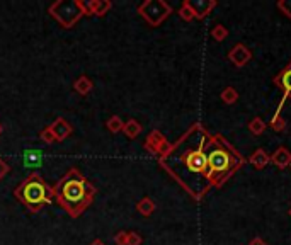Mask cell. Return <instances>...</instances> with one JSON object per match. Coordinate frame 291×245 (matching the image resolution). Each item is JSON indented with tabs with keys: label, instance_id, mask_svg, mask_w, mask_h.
<instances>
[{
	"label": "cell",
	"instance_id": "6da1fadb",
	"mask_svg": "<svg viewBox=\"0 0 291 245\" xmlns=\"http://www.w3.org/2000/svg\"><path fill=\"white\" fill-rule=\"evenodd\" d=\"M206 133L203 128H192L176 146H171L167 155L162 157V165L167 167L176 179L191 189V177H204L209 182L208 160L204 153Z\"/></svg>",
	"mask_w": 291,
	"mask_h": 245
},
{
	"label": "cell",
	"instance_id": "7a4b0ae2",
	"mask_svg": "<svg viewBox=\"0 0 291 245\" xmlns=\"http://www.w3.org/2000/svg\"><path fill=\"white\" fill-rule=\"evenodd\" d=\"M95 187L77 170L70 168L61 177V181L55 187V201L70 214L71 218H77L89 208L92 199L95 196Z\"/></svg>",
	"mask_w": 291,
	"mask_h": 245
},
{
	"label": "cell",
	"instance_id": "3957f363",
	"mask_svg": "<svg viewBox=\"0 0 291 245\" xmlns=\"http://www.w3.org/2000/svg\"><path fill=\"white\" fill-rule=\"evenodd\" d=\"M15 198L24 204L31 211H39L44 204L53 203L55 189H51L48 184L43 181L39 174H31L26 181L14 191Z\"/></svg>",
	"mask_w": 291,
	"mask_h": 245
},
{
	"label": "cell",
	"instance_id": "277c9868",
	"mask_svg": "<svg viewBox=\"0 0 291 245\" xmlns=\"http://www.w3.org/2000/svg\"><path fill=\"white\" fill-rule=\"evenodd\" d=\"M208 160V170H209V182L222 184L225 179V174L230 172L233 163V153L230 150H225V146L220 143V140H211L209 146L204 150Z\"/></svg>",
	"mask_w": 291,
	"mask_h": 245
},
{
	"label": "cell",
	"instance_id": "5b68a950",
	"mask_svg": "<svg viewBox=\"0 0 291 245\" xmlns=\"http://www.w3.org/2000/svg\"><path fill=\"white\" fill-rule=\"evenodd\" d=\"M50 14L63 28H71L82 15H85V7L80 0H60L50 5Z\"/></svg>",
	"mask_w": 291,
	"mask_h": 245
},
{
	"label": "cell",
	"instance_id": "8992f818",
	"mask_svg": "<svg viewBox=\"0 0 291 245\" xmlns=\"http://www.w3.org/2000/svg\"><path fill=\"white\" fill-rule=\"evenodd\" d=\"M171 5L165 4L163 0H147L138 7V12L143 15V19L150 26H158L171 14Z\"/></svg>",
	"mask_w": 291,
	"mask_h": 245
},
{
	"label": "cell",
	"instance_id": "52a82bcc",
	"mask_svg": "<svg viewBox=\"0 0 291 245\" xmlns=\"http://www.w3.org/2000/svg\"><path fill=\"white\" fill-rule=\"evenodd\" d=\"M145 148L148 152L152 153H157V155H167L168 150H171V145L165 141V138L162 136L160 131H152L150 135H148L147 141H145Z\"/></svg>",
	"mask_w": 291,
	"mask_h": 245
},
{
	"label": "cell",
	"instance_id": "ba28073f",
	"mask_svg": "<svg viewBox=\"0 0 291 245\" xmlns=\"http://www.w3.org/2000/svg\"><path fill=\"white\" fill-rule=\"evenodd\" d=\"M50 130L55 135V140L56 141H63V140H66V138L71 135L74 128H71L70 122H66L65 117H56V119L50 125Z\"/></svg>",
	"mask_w": 291,
	"mask_h": 245
},
{
	"label": "cell",
	"instance_id": "9c48e42d",
	"mask_svg": "<svg viewBox=\"0 0 291 245\" xmlns=\"http://www.w3.org/2000/svg\"><path fill=\"white\" fill-rule=\"evenodd\" d=\"M85 7V15H106L111 10L112 4L109 0H90V2H84Z\"/></svg>",
	"mask_w": 291,
	"mask_h": 245
},
{
	"label": "cell",
	"instance_id": "30bf717a",
	"mask_svg": "<svg viewBox=\"0 0 291 245\" xmlns=\"http://www.w3.org/2000/svg\"><path fill=\"white\" fill-rule=\"evenodd\" d=\"M228 56L237 66H244L250 60V56L252 55H250V51L245 48L244 44H237V46H233V50L230 51Z\"/></svg>",
	"mask_w": 291,
	"mask_h": 245
},
{
	"label": "cell",
	"instance_id": "8fae6325",
	"mask_svg": "<svg viewBox=\"0 0 291 245\" xmlns=\"http://www.w3.org/2000/svg\"><path fill=\"white\" fill-rule=\"evenodd\" d=\"M22 160L26 168H38L43 165V153L36 150V148H29V150L24 152Z\"/></svg>",
	"mask_w": 291,
	"mask_h": 245
},
{
	"label": "cell",
	"instance_id": "7c38bea8",
	"mask_svg": "<svg viewBox=\"0 0 291 245\" xmlns=\"http://www.w3.org/2000/svg\"><path fill=\"white\" fill-rule=\"evenodd\" d=\"M189 4V7L192 9V12L196 17H204L209 10H211L214 7V2L213 0H192V2H187Z\"/></svg>",
	"mask_w": 291,
	"mask_h": 245
},
{
	"label": "cell",
	"instance_id": "4fadbf2b",
	"mask_svg": "<svg viewBox=\"0 0 291 245\" xmlns=\"http://www.w3.org/2000/svg\"><path fill=\"white\" fill-rule=\"evenodd\" d=\"M271 162H273L274 165L281 167V168L288 167L289 163H291V153H289V150H286L284 146L278 148V150L273 153V157H271Z\"/></svg>",
	"mask_w": 291,
	"mask_h": 245
},
{
	"label": "cell",
	"instance_id": "5bb4252c",
	"mask_svg": "<svg viewBox=\"0 0 291 245\" xmlns=\"http://www.w3.org/2000/svg\"><path fill=\"white\" fill-rule=\"evenodd\" d=\"M276 84L281 85L284 89V97H291V65L276 79Z\"/></svg>",
	"mask_w": 291,
	"mask_h": 245
},
{
	"label": "cell",
	"instance_id": "9a60e30c",
	"mask_svg": "<svg viewBox=\"0 0 291 245\" xmlns=\"http://www.w3.org/2000/svg\"><path fill=\"white\" fill-rule=\"evenodd\" d=\"M92 87H94V84H92V80L89 79V77H85V75L79 77L77 82L74 84V89L79 92L80 95H87L92 90Z\"/></svg>",
	"mask_w": 291,
	"mask_h": 245
},
{
	"label": "cell",
	"instance_id": "2e32d148",
	"mask_svg": "<svg viewBox=\"0 0 291 245\" xmlns=\"http://www.w3.org/2000/svg\"><path fill=\"white\" fill-rule=\"evenodd\" d=\"M141 125L138 122L136 119H130V121H126L125 122V126H123V133L130 138V140H133V138H136L138 135L141 133Z\"/></svg>",
	"mask_w": 291,
	"mask_h": 245
},
{
	"label": "cell",
	"instance_id": "e0dca14e",
	"mask_svg": "<svg viewBox=\"0 0 291 245\" xmlns=\"http://www.w3.org/2000/svg\"><path fill=\"white\" fill-rule=\"evenodd\" d=\"M269 160H271V157L262 150V148L255 150L254 155L250 157V163H252V165H254L255 168H262V167H265V165H268V163H269Z\"/></svg>",
	"mask_w": 291,
	"mask_h": 245
},
{
	"label": "cell",
	"instance_id": "ac0fdd59",
	"mask_svg": "<svg viewBox=\"0 0 291 245\" xmlns=\"http://www.w3.org/2000/svg\"><path fill=\"white\" fill-rule=\"evenodd\" d=\"M136 209L140 211L143 216H150V214L155 211V203L150 198H143L140 203L136 204Z\"/></svg>",
	"mask_w": 291,
	"mask_h": 245
},
{
	"label": "cell",
	"instance_id": "d6986e66",
	"mask_svg": "<svg viewBox=\"0 0 291 245\" xmlns=\"http://www.w3.org/2000/svg\"><path fill=\"white\" fill-rule=\"evenodd\" d=\"M106 126H107V130H109L111 133H119L123 131V126H125V122H123V119L119 116H112L107 119L106 122Z\"/></svg>",
	"mask_w": 291,
	"mask_h": 245
},
{
	"label": "cell",
	"instance_id": "ffe728a7",
	"mask_svg": "<svg viewBox=\"0 0 291 245\" xmlns=\"http://www.w3.org/2000/svg\"><path fill=\"white\" fill-rule=\"evenodd\" d=\"M249 130L252 131V135H260L265 130V122L260 119V117H254L249 125Z\"/></svg>",
	"mask_w": 291,
	"mask_h": 245
},
{
	"label": "cell",
	"instance_id": "44dd1931",
	"mask_svg": "<svg viewBox=\"0 0 291 245\" xmlns=\"http://www.w3.org/2000/svg\"><path fill=\"white\" fill-rule=\"evenodd\" d=\"M222 99L227 102V104H233V102L238 99V94L235 92V89H232V87H227V89L222 92Z\"/></svg>",
	"mask_w": 291,
	"mask_h": 245
},
{
	"label": "cell",
	"instance_id": "7402d4cb",
	"mask_svg": "<svg viewBox=\"0 0 291 245\" xmlns=\"http://www.w3.org/2000/svg\"><path fill=\"white\" fill-rule=\"evenodd\" d=\"M179 14H181V17H182L184 20H191V19L196 17V15H194V12H192V9L189 7L187 2L182 4V7H181V10H179Z\"/></svg>",
	"mask_w": 291,
	"mask_h": 245
},
{
	"label": "cell",
	"instance_id": "603a6c76",
	"mask_svg": "<svg viewBox=\"0 0 291 245\" xmlns=\"http://www.w3.org/2000/svg\"><path fill=\"white\" fill-rule=\"evenodd\" d=\"M39 138L46 143V145H51V143L56 141V140H55V135H53V133H51V130H50V126H46L44 130L39 133Z\"/></svg>",
	"mask_w": 291,
	"mask_h": 245
},
{
	"label": "cell",
	"instance_id": "cb8c5ba5",
	"mask_svg": "<svg viewBox=\"0 0 291 245\" xmlns=\"http://www.w3.org/2000/svg\"><path fill=\"white\" fill-rule=\"evenodd\" d=\"M211 36L216 41H223L225 38H227L228 36V31L223 28V26H216V28L213 29V33H211Z\"/></svg>",
	"mask_w": 291,
	"mask_h": 245
},
{
	"label": "cell",
	"instance_id": "d4e9b609",
	"mask_svg": "<svg viewBox=\"0 0 291 245\" xmlns=\"http://www.w3.org/2000/svg\"><path fill=\"white\" fill-rule=\"evenodd\" d=\"M126 245H141V237L136 232H128V242Z\"/></svg>",
	"mask_w": 291,
	"mask_h": 245
},
{
	"label": "cell",
	"instance_id": "484cf974",
	"mask_svg": "<svg viewBox=\"0 0 291 245\" xmlns=\"http://www.w3.org/2000/svg\"><path fill=\"white\" fill-rule=\"evenodd\" d=\"M278 7L283 10V12L288 15V17H291V0H284V2H279Z\"/></svg>",
	"mask_w": 291,
	"mask_h": 245
},
{
	"label": "cell",
	"instance_id": "4316f807",
	"mask_svg": "<svg viewBox=\"0 0 291 245\" xmlns=\"http://www.w3.org/2000/svg\"><path fill=\"white\" fill-rule=\"evenodd\" d=\"M10 172V167H9V163L4 160V158H0V179H4L7 174Z\"/></svg>",
	"mask_w": 291,
	"mask_h": 245
},
{
	"label": "cell",
	"instance_id": "83f0119b",
	"mask_svg": "<svg viewBox=\"0 0 291 245\" xmlns=\"http://www.w3.org/2000/svg\"><path fill=\"white\" fill-rule=\"evenodd\" d=\"M114 242L117 243V245H126V242H128V232H119L114 237Z\"/></svg>",
	"mask_w": 291,
	"mask_h": 245
},
{
	"label": "cell",
	"instance_id": "f1b7e54d",
	"mask_svg": "<svg viewBox=\"0 0 291 245\" xmlns=\"http://www.w3.org/2000/svg\"><path fill=\"white\" fill-rule=\"evenodd\" d=\"M273 128L276 131H283L286 128V125H284V121L281 119V117H279V119H278V117H274V119H273Z\"/></svg>",
	"mask_w": 291,
	"mask_h": 245
},
{
	"label": "cell",
	"instance_id": "f546056e",
	"mask_svg": "<svg viewBox=\"0 0 291 245\" xmlns=\"http://www.w3.org/2000/svg\"><path fill=\"white\" fill-rule=\"evenodd\" d=\"M250 245H265V242H264L262 238H259V237H257V238H254L252 242H250Z\"/></svg>",
	"mask_w": 291,
	"mask_h": 245
},
{
	"label": "cell",
	"instance_id": "4dcf8cb0",
	"mask_svg": "<svg viewBox=\"0 0 291 245\" xmlns=\"http://www.w3.org/2000/svg\"><path fill=\"white\" fill-rule=\"evenodd\" d=\"M90 245H104V242H102V240H94Z\"/></svg>",
	"mask_w": 291,
	"mask_h": 245
},
{
	"label": "cell",
	"instance_id": "1f68e13d",
	"mask_svg": "<svg viewBox=\"0 0 291 245\" xmlns=\"http://www.w3.org/2000/svg\"><path fill=\"white\" fill-rule=\"evenodd\" d=\"M2 131H4V128H2V125H0V135H2Z\"/></svg>",
	"mask_w": 291,
	"mask_h": 245
},
{
	"label": "cell",
	"instance_id": "d6a6232c",
	"mask_svg": "<svg viewBox=\"0 0 291 245\" xmlns=\"http://www.w3.org/2000/svg\"><path fill=\"white\" fill-rule=\"evenodd\" d=\"M289 216H291V209H289Z\"/></svg>",
	"mask_w": 291,
	"mask_h": 245
}]
</instances>
